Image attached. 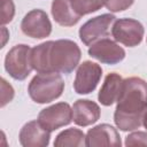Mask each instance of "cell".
<instances>
[{
    "label": "cell",
    "instance_id": "6da1fadb",
    "mask_svg": "<svg viewBox=\"0 0 147 147\" xmlns=\"http://www.w3.org/2000/svg\"><path fill=\"white\" fill-rule=\"evenodd\" d=\"M82 51L70 39L48 40L31 49V63L37 72L69 75L79 64Z\"/></svg>",
    "mask_w": 147,
    "mask_h": 147
},
{
    "label": "cell",
    "instance_id": "7a4b0ae2",
    "mask_svg": "<svg viewBox=\"0 0 147 147\" xmlns=\"http://www.w3.org/2000/svg\"><path fill=\"white\" fill-rule=\"evenodd\" d=\"M116 102L114 113L116 126L124 132L139 129L147 111V82L139 77L123 79L121 94Z\"/></svg>",
    "mask_w": 147,
    "mask_h": 147
},
{
    "label": "cell",
    "instance_id": "3957f363",
    "mask_svg": "<svg viewBox=\"0 0 147 147\" xmlns=\"http://www.w3.org/2000/svg\"><path fill=\"white\" fill-rule=\"evenodd\" d=\"M64 91V80L57 72H38L28 86L30 98L37 103H49Z\"/></svg>",
    "mask_w": 147,
    "mask_h": 147
},
{
    "label": "cell",
    "instance_id": "277c9868",
    "mask_svg": "<svg viewBox=\"0 0 147 147\" xmlns=\"http://www.w3.org/2000/svg\"><path fill=\"white\" fill-rule=\"evenodd\" d=\"M31 47L25 44L15 45L11 47L5 57V70L16 79L24 80L33 70L31 63Z\"/></svg>",
    "mask_w": 147,
    "mask_h": 147
},
{
    "label": "cell",
    "instance_id": "5b68a950",
    "mask_svg": "<svg viewBox=\"0 0 147 147\" xmlns=\"http://www.w3.org/2000/svg\"><path fill=\"white\" fill-rule=\"evenodd\" d=\"M144 34V25L134 18H118L111 26L114 40L127 47L138 46L142 41Z\"/></svg>",
    "mask_w": 147,
    "mask_h": 147
},
{
    "label": "cell",
    "instance_id": "8992f818",
    "mask_svg": "<svg viewBox=\"0 0 147 147\" xmlns=\"http://www.w3.org/2000/svg\"><path fill=\"white\" fill-rule=\"evenodd\" d=\"M116 21L113 14H102L88 20L79 29V38L86 46H91L95 41L107 38L109 36L110 28Z\"/></svg>",
    "mask_w": 147,
    "mask_h": 147
},
{
    "label": "cell",
    "instance_id": "52a82bcc",
    "mask_svg": "<svg viewBox=\"0 0 147 147\" xmlns=\"http://www.w3.org/2000/svg\"><path fill=\"white\" fill-rule=\"evenodd\" d=\"M38 122L42 127L53 132L72 122V108L67 102H57L42 109L38 115Z\"/></svg>",
    "mask_w": 147,
    "mask_h": 147
},
{
    "label": "cell",
    "instance_id": "ba28073f",
    "mask_svg": "<svg viewBox=\"0 0 147 147\" xmlns=\"http://www.w3.org/2000/svg\"><path fill=\"white\" fill-rule=\"evenodd\" d=\"M102 76L100 64L92 61H84L79 64L74 80V90L77 94H90L93 92Z\"/></svg>",
    "mask_w": 147,
    "mask_h": 147
},
{
    "label": "cell",
    "instance_id": "9c48e42d",
    "mask_svg": "<svg viewBox=\"0 0 147 147\" xmlns=\"http://www.w3.org/2000/svg\"><path fill=\"white\" fill-rule=\"evenodd\" d=\"M21 30L30 38L44 39L52 33V23L46 11L41 9H32L23 17Z\"/></svg>",
    "mask_w": 147,
    "mask_h": 147
},
{
    "label": "cell",
    "instance_id": "30bf717a",
    "mask_svg": "<svg viewBox=\"0 0 147 147\" xmlns=\"http://www.w3.org/2000/svg\"><path fill=\"white\" fill-rule=\"evenodd\" d=\"M88 55L101 63L114 65L124 60L125 51L117 41L109 38H102L90 46Z\"/></svg>",
    "mask_w": 147,
    "mask_h": 147
},
{
    "label": "cell",
    "instance_id": "8fae6325",
    "mask_svg": "<svg viewBox=\"0 0 147 147\" xmlns=\"http://www.w3.org/2000/svg\"><path fill=\"white\" fill-rule=\"evenodd\" d=\"M122 145L119 133L117 130L107 123L95 125L90 129L86 133L85 146L87 147H101V146H114L119 147Z\"/></svg>",
    "mask_w": 147,
    "mask_h": 147
},
{
    "label": "cell",
    "instance_id": "7c38bea8",
    "mask_svg": "<svg viewBox=\"0 0 147 147\" xmlns=\"http://www.w3.org/2000/svg\"><path fill=\"white\" fill-rule=\"evenodd\" d=\"M20 144L23 147H47L51 140V132L36 121L25 123L18 134Z\"/></svg>",
    "mask_w": 147,
    "mask_h": 147
},
{
    "label": "cell",
    "instance_id": "4fadbf2b",
    "mask_svg": "<svg viewBox=\"0 0 147 147\" xmlns=\"http://www.w3.org/2000/svg\"><path fill=\"white\" fill-rule=\"evenodd\" d=\"M101 115L98 103L87 99H79L72 106V121L78 126H88L94 124Z\"/></svg>",
    "mask_w": 147,
    "mask_h": 147
},
{
    "label": "cell",
    "instance_id": "5bb4252c",
    "mask_svg": "<svg viewBox=\"0 0 147 147\" xmlns=\"http://www.w3.org/2000/svg\"><path fill=\"white\" fill-rule=\"evenodd\" d=\"M122 85H123V78L118 74L116 72L108 74L98 94L99 102L106 107L115 103L121 94Z\"/></svg>",
    "mask_w": 147,
    "mask_h": 147
},
{
    "label": "cell",
    "instance_id": "9a60e30c",
    "mask_svg": "<svg viewBox=\"0 0 147 147\" xmlns=\"http://www.w3.org/2000/svg\"><path fill=\"white\" fill-rule=\"evenodd\" d=\"M51 13L54 21L61 26H74L82 17L72 9L68 0H53Z\"/></svg>",
    "mask_w": 147,
    "mask_h": 147
},
{
    "label": "cell",
    "instance_id": "2e32d148",
    "mask_svg": "<svg viewBox=\"0 0 147 147\" xmlns=\"http://www.w3.org/2000/svg\"><path fill=\"white\" fill-rule=\"evenodd\" d=\"M85 138L86 136L82 130L76 127H70L60 132L56 136L54 140V146L55 147H83L85 146Z\"/></svg>",
    "mask_w": 147,
    "mask_h": 147
},
{
    "label": "cell",
    "instance_id": "e0dca14e",
    "mask_svg": "<svg viewBox=\"0 0 147 147\" xmlns=\"http://www.w3.org/2000/svg\"><path fill=\"white\" fill-rule=\"evenodd\" d=\"M72 7V9L79 15L84 16L91 13L99 10L102 6H105L103 0H68Z\"/></svg>",
    "mask_w": 147,
    "mask_h": 147
},
{
    "label": "cell",
    "instance_id": "ac0fdd59",
    "mask_svg": "<svg viewBox=\"0 0 147 147\" xmlns=\"http://www.w3.org/2000/svg\"><path fill=\"white\" fill-rule=\"evenodd\" d=\"M15 5L13 0H1V24L5 25L14 18Z\"/></svg>",
    "mask_w": 147,
    "mask_h": 147
},
{
    "label": "cell",
    "instance_id": "d6986e66",
    "mask_svg": "<svg viewBox=\"0 0 147 147\" xmlns=\"http://www.w3.org/2000/svg\"><path fill=\"white\" fill-rule=\"evenodd\" d=\"M134 0H103L106 8L111 13H119L133 5Z\"/></svg>",
    "mask_w": 147,
    "mask_h": 147
},
{
    "label": "cell",
    "instance_id": "ffe728a7",
    "mask_svg": "<svg viewBox=\"0 0 147 147\" xmlns=\"http://www.w3.org/2000/svg\"><path fill=\"white\" fill-rule=\"evenodd\" d=\"M125 146H147V132L134 131L125 138Z\"/></svg>",
    "mask_w": 147,
    "mask_h": 147
},
{
    "label": "cell",
    "instance_id": "44dd1931",
    "mask_svg": "<svg viewBox=\"0 0 147 147\" xmlns=\"http://www.w3.org/2000/svg\"><path fill=\"white\" fill-rule=\"evenodd\" d=\"M14 88L10 84L7 83L5 78H1V107H5L14 98Z\"/></svg>",
    "mask_w": 147,
    "mask_h": 147
},
{
    "label": "cell",
    "instance_id": "7402d4cb",
    "mask_svg": "<svg viewBox=\"0 0 147 147\" xmlns=\"http://www.w3.org/2000/svg\"><path fill=\"white\" fill-rule=\"evenodd\" d=\"M1 36H2V42H1V48H2V47H5L6 41H7L8 37H9V32L7 31V29H6L5 25L1 26Z\"/></svg>",
    "mask_w": 147,
    "mask_h": 147
},
{
    "label": "cell",
    "instance_id": "603a6c76",
    "mask_svg": "<svg viewBox=\"0 0 147 147\" xmlns=\"http://www.w3.org/2000/svg\"><path fill=\"white\" fill-rule=\"evenodd\" d=\"M142 125H144L145 129L147 130V111L145 113V115H144V117H142Z\"/></svg>",
    "mask_w": 147,
    "mask_h": 147
}]
</instances>
